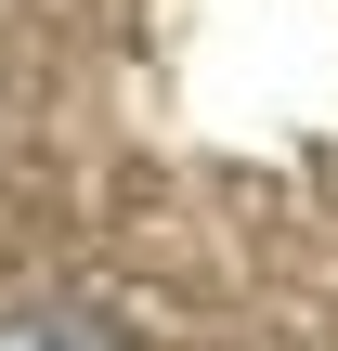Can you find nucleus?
Returning a JSON list of instances; mask_svg holds the SVG:
<instances>
[{
    "label": "nucleus",
    "mask_w": 338,
    "mask_h": 351,
    "mask_svg": "<svg viewBox=\"0 0 338 351\" xmlns=\"http://www.w3.org/2000/svg\"><path fill=\"white\" fill-rule=\"evenodd\" d=\"M26 351H143V339H130L117 313H39V326H26Z\"/></svg>",
    "instance_id": "1"
}]
</instances>
